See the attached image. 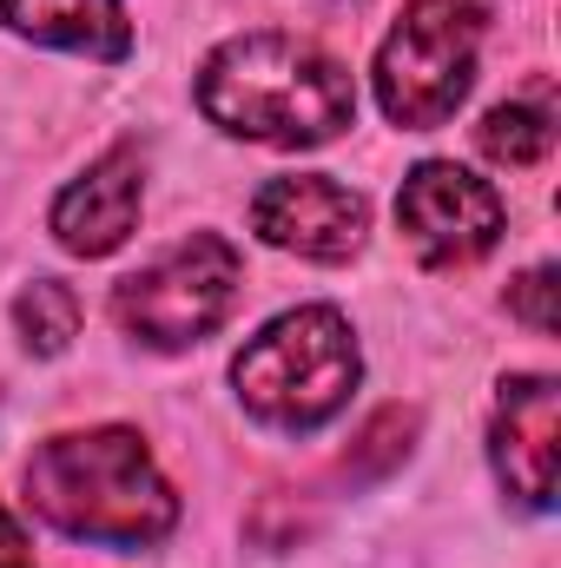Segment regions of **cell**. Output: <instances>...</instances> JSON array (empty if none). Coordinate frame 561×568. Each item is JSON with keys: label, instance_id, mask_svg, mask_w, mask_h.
<instances>
[{"label": "cell", "instance_id": "obj_15", "mask_svg": "<svg viewBox=\"0 0 561 568\" xmlns=\"http://www.w3.org/2000/svg\"><path fill=\"white\" fill-rule=\"evenodd\" d=\"M0 568H33V549H27V536L7 509H0Z\"/></svg>", "mask_w": 561, "mask_h": 568}, {"label": "cell", "instance_id": "obj_5", "mask_svg": "<svg viewBox=\"0 0 561 568\" xmlns=\"http://www.w3.org/2000/svg\"><path fill=\"white\" fill-rule=\"evenodd\" d=\"M238 252L218 232H192L185 245H172L165 258H152L145 272L120 278L113 291V317L126 337H140L152 351H185L205 331L225 324L232 297H238Z\"/></svg>", "mask_w": 561, "mask_h": 568}, {"label": "cell", "instance_id": "obj_6", "mask_svg": "<svg viewBox=\"0 0 561 568\" xmlns=\"http://www.w3.org/2000/svg\"><path fill=\"white\" fill-rule=\"evenodd\" d=\"M397 225L410 232L422 265H469L502 239V199L476 172L429 159L397 192Z\"/></svg>", "mask_w": 561, "mask_h": 568}, {"label": "cell", "instance_id": "obj_13", "mask_svg": "<svg viewBox=\"0 0 561 568\" xmlns=\"http://www.w3.org/2000/svg\"><path fill=\"white\" fill-rule=\"evenodd\" d=\"M410 436H417V410H384V417H370V429L357 436V449L344 456V469L350 476H384L390 463H404Z\"/></svg>", "mask_w": 561, "mask_h": 568}, {"label": "cell", "instance_id": "obj_10", "mask_svg": "<svg viewBox=\"0 0 561 568\" xmlns=\"http://www.w3.org/2000/svg\"><path fill=\"white\" fill-rule=\"evenodd\" d=\"M0 20L27 40L73 47V53H93V60H120L133 47V27H126L120 0H0Z\"/></svg>", "mask_w": 561, "mask_h": 568}, {"label": "cell", "instance_id": "obj_4", "mask_svg": "<svg viewBox=\"0 0 561 568\" xmlns=\"http://www.w3.org/2000/svg\"><path fill=\"white\" fill-rule=\"evenodd\" d=\"M482 13L476 0H410L377 53V100L404 133L442 126L476 87Z\"/></svg>", "mask_w": 561, "mask_h": 568}, {"label": "cell", "instance_id": "obj_8", "mask_svg": "<svg viewBox=\"0 0 561 568\" xmlns=\"http://www.w3.org/2000/svg\"><path fill=\"white\" fill-rule=\"evenodd\" d=\"M496 476L522 509H555V436H561V397L555 377H509L496 404Z\"/></svg>", "mask_w": 561, "mask_h": 568}, {"label": "cell", "instance_id": "obj_3", "mask_svg": "<svg viewBox=\"0 0 561 568\" xmlns=\"http://www.w3.org/2000/svg\"><path fill=\"white\" fill-rule=\"evenodd\" d=\"M232 384H238L252 417H265L278 429H317L357 390V337L330 304L284 311L278 324H265L238 351Z\"/></svg>", "mask_w": 561, "mask_h": 568}, {"label": "cell", "instance_id": "obj_12", "mask_svg": "<svg viewBox=\"0 0 561 568\" xmlns=\"http://www.w3.org/2000/svg\"><path fill=\"white\" fill-rule=\"evenodd\" d=\"M476 145L496 159V165H542L549 159V145H555V113L549 106H496L482 126H476Z\"/></svg>", "mask_w": 561, "mask_h": 568}, {"label": "cell", "instance_id": "obj_11", "mask_svg": "<svg viewBox=\"0 0 561 568\" xmlns=\"http://www.w3.org/2000/svg\"><path fill=\"white\" fill-rule=\"evenodd\" d=\"M13 324H20L27 351H40V357H60V351L80 337V297H73V284L33 278L20 297H13Z\"/></svg>", "mask_w": 561, "mask_h": 568}, {"label": "cell", "instance_id": "obj_14", "mask_svg": "<svg viewBox=\"0 0 561 568\" xmlns=\"http://www.w3.org/2000/svg\"><path fill=\"white\" fill-rule=\"evenodd\" d=\"M549 297H555V272H549V265H536L529 278H516V291H509L516 317H522L529 331H542V337L555 331V304H549Z\"/></svg>", "mask_w": 561, "mask_h": 568}, {"label": "cell", "instance_id": "obj_2", "mask_svg": "<svg viewBox=\"0 0 561 568\" xmlns=\"http://www.w3.org/2000/svg\"><path fill=\"white\" fill-rule=\"evenodd\" d=\"M27 503L53 529L120 549L159 542L178 523V496L165 489L152 449L133 429H80L40 443L27 463Z\"/></svg>", "mask_w": 561, "mask_h": 568}, {"label": "cell", "instance_id": "obj_1", "mask_svg": "<svg viewBox=\"0 0 561 568\" xmlns=\"http://www.w3.org/2000/svg\"><path fill=\"white\" fill-rule=\"evenodd\" d=\"M198 106L238 140L324 145L357 120V87L324 47L297 33H245L205 60Z\"/></svg>", "mask_w": 561, "mask_h": 568}, {"label": "cell", "instance_id": "obj_9", "mask_svg": "<svg viewBox=\"0 0 561 568\" xmlns=\"http://www.w3.org/2000/svg\"><path fill=\"white\" fill-rule=\"evenodd\" d=\"M140 192H145V159L140 145H113L106 159H93L53 205V232L67 252L80 258H106L126 245L133 219H140Z\"/></svg>", "mask_w": 561, "mask_h": 568}, {"label": "cell", "instance_id": "obj_7", "mask_svg": "<svg viewBox=\"0 0 561 568\" xmlns=\"http://www.w3.org/2000/svg\"><path fill=\"white\" fill-rule=\"evenodd\" d=\"M364 199L324 172H290V179H272L258 199H252V225L265 245L278 252H297V258H350L364 245Z\"/></svg>", "mask_w": 561, "mask_h": 568}]
</instances>
